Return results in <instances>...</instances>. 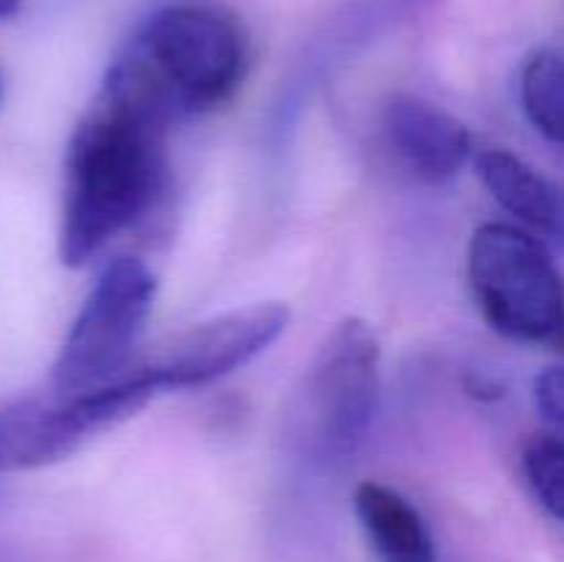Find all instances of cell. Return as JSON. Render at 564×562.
I'll use <instances>...</instances> for the list:
<instances>
[{
  "label": "cell",
  "instance_id": "cell-5",
  "mask_svg": "<svg viewBox=\"0 0 564 562\" xmlns=\"http://www.w3.org/2000/svg\"><path fill=\"white\" fill-rule=\"evenodd\" d=\"M380 345L364 320H341L303 380V424L323 455H345L367 433L378 408Z\"/></svg>",
  "mask_w": 564,
  "mask_h": 562
},
{
  "label": "cell",
  "instance_id": "cell-1",
  "mask_svg": "<svg viewBox=\"0 0 564 562\" xmlns=\"http://www.w3.org/2000/svg\"><path fill=\"white\" fill-rule=\"evenodd\" d=\"M165 121L102 88L66 152L61 262L80 268L152 207L165 176Z\"/></svg>",
  "mask_w": 564,
  "mask_h": 562
},
{
  "label": "cell",
  "instance_id": "cell-4",
  "mask_svg": "<svg viewBox=\"0 0 564 562\" xmlns=\"http://www.w3.org/2000/svg\"><path fill=\"white\" fill-rule=\"evenodd\" d=\"M154 290L158 281L141 259L110 262L61 345L50 391L80 397L116 383L135 361L132 353L152 312Z\"/></svg>",
  "mask_w": 564,
  "mask_h": 562
},
{
  "label": "cell",
  "instance_id": "cell-2",
  "mask_svg": "<svg viewBox=\"0 0 564 562\" xmlns=\"http://www.w3.org/2000/svg\"><path fill=\"white\" fill-rule=\"evenodd\" d=\"M248 42L229 11L174 3L154 11L105 75L102 88L169 125L224 102L246 75Z\"/></svg>",
  "mask_w": 564,
  "mask_h": 562
},
{
  "label": "cell",
  "instance_id": "cell-11",
  "mask_svg": "<svg viewBox=\"0 0 564 562\" xmlns=\"http://www.w3.org/2000/svg\"><path fill=\"white\" fill-rule=\"evenodd\" d=\"M521 102L534 130L564 143V53L543 50L527 61L521 75Z\"/></svg>",
  "mask_w": 564,
  "mask_h": 562
},
{
  "label": "cell",
  "instance_id": "cell-14",
  "mask_svg": "<svg viewBox=\"0 0 564 562\" xmlns=\"http://www.w3.org/2000/svg\"><path fill=\"white\" fill-rule=\"evenodd\" d=\"M20 3L22 0H0V20H9V17H14L17 11H20Z\"/></svg>",
  "mask_w": 564,
  "mask_h": 562
},
{
  "label": "cell",
  "instance_id": "cell-9",
  "mask_svg": "<svg viewBox=\"0 0 564 562\" xmlns=\"http://www.w3.org/2000/svg\"><path fill=\"white\" fill-rule=\"evenodd\" d=\"M477 171L496 202L534 235L564 242V196L554 182L505 149H485L477 158Z\"/></svg>",
  "mask_w": 564,
  "mask_h": 562
},
{
  "label": "cell",
  "instance_id": "cell-7",
  "mask_svg": "<svg viewBox=\"0 0 564 562\" xmlns=\"http://www.w3.org/2000/svg\"><path fill=\"white\" fill-rule=\"evenodd\" d=\"M290 312L281 303H253L165 336L130 364L124 375L152 391L185 389L235 372L284 334Z\"/></svg>",
  "mask_w": 564,
  "mask_h": 562
},
{
  "label": "cell",
  "instance_id": "cell-6",
  "mask_svg": "<svg viewBox=\"0 0 564 562\" xmlns=\"http://www.w3.org/2000/svg\"><path fill=\"white\" fill-rule=\"evenodd\" d=\"M158 391L132 375L80 397L53 391L0 406V472H28L58 463L91 435L132 417Z\"/></svg>",
  "mask_w": 564,
  "mask_h": 562
},
{
  "label": "cell",
  "instance_id": "cell-13",
  "mask_svg": "<svg viewBox=\"0 0 564 562\" xmlns=\"http://www.w3.org/2000/svg\"><path fill=\"white\" fill-rule=\"evenodd\" d=\"M534 400L545 422L564 435V367H549L538 375Z\"/></svg>",
  "mask_w": 564,
  "mask_h": 562
},
{
  "label": "cell",
  "instance_id": "cell-12",
  "mask_svg": "<svg viewBox=\"0 0 564 562\" xmlns=\"http://www.w3.org/2000/svg\"><path fill=\"white\" fill-rule=\"evenodd\" d=\"M523 472L540 505L564 523V435H534L523 450Z\"/></svg>",
  "mask_w": 564,
  "mask_h": 562
},
{
  "label": "cell",
  "instance_id": "cell-3",
  "mask_svg": "<svg viewBox=\"0 0 564 562\" xmlns=\"http://www.w3.org/2000/svg\"><path fill=\"white\" fill-rule=\"evenodd\" d=\"M468 279L499 334L564 350V281L543 242L507 224H485L468 248Z\"/></svg>",
  "mask_w": 564,
  "mask_h": 562
},
{
  "label": "cell",
  "instance_id": "cell-8",
  "mask_svg": "<svg viewBox=\"0 0 564 562\" xmlns=\"http://www.w3.org/2000/svg\"><path fill=\"white\" fill-rule=\"evenodd\" d=\"M386 147L394 152L402 169L424 185H444L455 180L471 154V136L466 127L413 94H394L383 105Z\"/></svg>",
  "mask_w": 564,
  "mask_h": 562
},
{
  "label": "cell",
  "instance_id": "cell-10",
  "mask_svg": "<svg viewBox=\"0 0 564 562\" xmlns=\"http://www.w3.org/2000/svg\"><path fill=\"white\" fill-rule=\"evenodd\" d=\"M356 512L383 562H435L427 523L394 488L372 479L361 483L356 488Z\"/></svg>",
  "mask_w": 564,
  "mask_h": 562
},
{
  "label": "cell",
  "instance_id": "cell-15",
  "mask_svg": "<svg viewBox=\"0 0 564 562\" xmlns=\"http://www.w3.org/2000/svg\"><path fill=\"white\" fill-rule=\"evenodd\" d=\"M0 102H3V72H0Z\"/></svg>",
  "mask_w": 564,
  "mask_h": 562
}]
</instances>
